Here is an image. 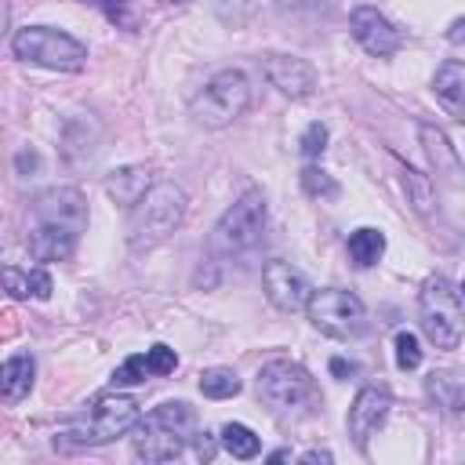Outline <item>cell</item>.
Listing matches in <instances>:
<instances>
[{"mask_svg": "<svg viewBox=\"0 0 465 465\" xmlns=\"http://www.w3.org/2000/svg\"><path fill=\"white\" fill-rule=\"evenodd\" d=\"M138 421H142V407H138L134 396L105 392V396H94L84 411H76L62 425L58 436H65L73 447H102V443H113L124 432H134Z\"/></svg>", "mask_w": 465, "mask_h": 465, "instance_id": "cell-2", "label": "cell"}, {"mask_svg": "<svg viewBox=\"0 0 465 465\" xmlns=\"http://www.w3.org/2000/svg\"><path fill=\"white\" fill-rule=\"evenodd\" d=\"M258 396L280 418H302L320 407V389L312 374L294 360H272L258 371Z\"/></svg>", "mask_w": 465, "mask_h": 465, "instance_id": "cell-3", "label": "cell"}, {"mask_svg": "<svg viewBox=\"0 0 465 465\" xmlns=\"http://www.w3.org/2000/svg\"><path fill=\"white\" fill-rule=\"evenodd\" d=\"M247 105H251V80L240 69H222L196 91V98L189 102V116L200 127L218 131L229 127L236 116H243Z\"/></svg>", "mask_w": 465, "mask_h": 465, "instance_id": "cell-6", "label": "cell"}, {"mask_svg": "<svg viewBox=\"0 0 465 465\" xmlns=\"http://www.w3.org/2000/svg\"><path fill=\"white\" fill-rule=\"evenodd\" d=\"M33 214H36V222H54V225H65L73 232L87 229V200L73 185H54V189L40 193L33 200Z\"/></svg>", "mask_w": 465, "mask_h": 465, "instance_id": "cell-12", "label": "cell"}, {"mask_svg": "<svg viewBox=\"0 0 465 465\" xmlns=\"http://www.w3.org/2000/svg\"><path fill=\"white\" fill-rule=\"evenodd\" d=\"M302 461H305V465H316V461H331V450H305V454H302Z\"/></svg>", "mask_w": 465, "mask_h": 465, "instance_id": "cell-34", "label": "cell"}, {"mask_svg": "<svg viewBox=\"0 0 465 465\" xmlns=\"http://www.w3.org/2000/svg\"><path fill=\"white\" fill-rule=\"evenodd\" d=\"M447 36H450V44H461V40H465V18H458V22L450 25V33H447Z\"/></svg>", "mask_w": 465, "mask_h": 465, "instance_id": "cell-36", "label": "cell"}, {"mask_svg": "<svg viewBox=\"0 0 465 465\" xmlns=\"http://www.w3.org/2000/svg\"><path fill=\"white\" fill-rule=\"evenodd\" d=\"M160 4H167V7H182V4H193V0H160Z\"/></svg>", "mask_w": 465, "mask_h": 465, "instance_id": "cell-38", "label": "cell"}, {"mask_svg": "<svg viewBox=\"0 0 465 465\" xmlns=\"http://www.w3.org/2000/svg\"><path fill=\"white\" fill-rule=\"evenodd\" d=\"M149 418H156L160 425H167V429H174L178 436H196V411L185 403V400H167V403H160Z\"/></svg>", "mask_w": 465, "mask_h": 465, "instance_id": "cell-24", "label": "cell"}, {"mask_svg": "<svg viewBox=\"0 0 465 465\" xmlns=\"http://www.w3.org/2000/svg\"><path fill=\"white\" fill-rule=\"evenodd\" d=\"M425 396L436 411H443L450 418L465 414V378L454 371H432L425 378Z\"/></svg>", "mask_w": 465, "mask_h": 465, "instance_id": "cell-18", "label": "cell"}, {"mask_svg": "<svg viewBox=\"0 0 465 465\" xmlns=\"http://www.w3.org/2000/svg\"><path fill=\"white\" fill-rule=\"evenodd\" d=\"M302 189L309 193V196H316V200H334L341 189H338V182L323 171V167H316V163H305L302 167Z\"/></svg>", "mask_w": 465, "mask_h": 465, "instance_id": "cell-27", "label": "cell"}, {"mask_svg": "<svg viewBox=\"0 0 465 465\" xmlns=\"http://www.w3.org/2000/svg\"><path fill=\"white\" fill-rule=\"evenodd\" d=\"M145 360H149V371H153V374H171V371L178 367V356H174L171 345H153V349L145 352Z\"/></svg>", "mask_w": 465, "mask_h": 465, "instance_id": "cell-31", "label": "cell"}, {"mask_svg": "<svg viewBox=\"0 0 465 465\" xmlns=\"http://www.w3.org/2000/svg\"><path fill=\"white\" fill-rule=\"evenodd\" d=\"M396 367L400 371H414L421 363V345H418V334L414 331H396Z\"/></svg>", "mask_w": 465, "mask_h": 465, "instance_id": "cell-28", "label": "cell"}, {"mask_svg": "<svg viewBox=\"0 0 465 465\" xmlns=\"http://www.w3.org/2000/svg\"><path fill=\"white\" fill-rule=\"evenodd\" d=\"M33 378H36V363H33L29 352H15V356H7L4 367H0V396H4V403H18V400H25L29 389H33Z\"/></svg>", "mask_w": 465, "mask_h": 465, "instance_id": "cell-19", "label": "cell"}, {"mask_svg": "<svg viewBox=\"0 0 465 465\" xmlns=\"http://www.w3.org/2000/svg\"><path fill=\"white\" fill-rule=\"evenodd\" d=\"M149 185H153V182H149V167H138V163H127V167L105 174V193H109L116 203H127V207H131Z\"/></svg>", "mask_w": 465, "mask_h": 465, "instance_id": "cell-21", "label": "cell"}, {"mask_svg": "<svg viewBox=\"0 0 465 465\" xmlns=\"http://www.w3.org/2000/svg\"><path fill=\"white\" fill-rule=\"evenodd\" d=\"M240 389L243 385H240L232 367H207V371H200V392L207 400H232Z\"/></svg>", "mask_w": 465, "mask_h": 465, "instance_id": "cell-25", "label": "cell"}, {"mask_svg": "<svg viewBox=\"0 0 465 465\" xmlns=\"http://www.w3.org/2000/svg\"><path fill=\"white\" fill-rule=\"evenodd\" d=\"M458 294H461V298H465V280H461V287H458Z\"/></svg>", "mask_w": 465, "mask_h": 465, "instance_id": "cell-39", "label": "cell"}, {"mask_svg": "<svg viewBox=\"0 0 465 465\" xmlns=\"http://www.w3.org/2000/svg\"><path fill=\"white\" fill-rule=\"evenodd\" d=\"M298 149H302V156H305V160H320V156H323V149H327V127H323L320 120H312V124L302 131Z\"/></svg>", "mask_w": 465, "mask_h": 465, "instance_id": "cell-30", "label": "cell"}, {"mask_svg": "<svg viewBox=\"0 0 465 465\" xmlns=\"http://www.w3.org/2000/svg\"><path fill=\"white\" fill-rule=\"evenodd\" d=\"M381 254H385V232H381V229L363 225V229H356V232L349 236V258H352L360 269L378 265Z\"/></svg>", "mask_w": 465, "mask_h": 465, "instance_id": "cell-22", "label": "cell"}, {"mask_svg": "<svg viewBox=\"0 0 465 465\" xmlns=\"http://www.w3.org/2000/svg\"><path fill=\"white\" fill-rule=\"evenodd\" d=\"M222 447L232 454V458H240V461H251V458H258V450H262V440L247 429V425H240V421H229L225 429H222Z\"/></svg>", "mask_w": 465, "mask_h": 465, "instance_id": "cell-26", "label": "cell"}, {"mask_svg": "<svg viewBox=\"0 0 465 465\" xmlns=\"http://www.w3.org/2000/svg\"><path fill=\"white\" fill-rule=\"evenodd\" d=\"M222 440V436H218ZM218 440L211 436V432H196V458L200 461H211L214 454H218Z\"/></svg>", "mask_w": 465, "mask_h": 465, "instance_id": "cell-33", "label": "cell"}, {"mask_svg": "<svg viewBox=\"0 0 465 465\" xmlns=\"http://www.w3.org/2000/svg\"><path fill=\"white\" fill-rule=\"evenodd\" d=\"M145 374H153V371H149V360H145V356H127V360L113 371V385H142Z\"/></svg>", "mask_w": 465, "mask_h": 465, "instance_id": "cell-29", "label": "cell"}, {"mask_svg": "<svg viewBox=\"0 0 465 465\" xmlns=\"http://www.w3.org/2000/svg\"><path fill=\"white\" fill-rule=\"evenodd\" d=\"M331 371H334L338 378H345V374H352V363H345L341 356H334V360H331Z\"/></svg>", "mask_w": 465, "mask_h": 465, "instance_id": "cell-35", "label": "cell"}, {"mask_svg": "<svg viewBox=\"0 0 465 465\" xmlns=\"http://www.w3.org/2000/svg\"><path fill=\"white\" fill-rule=\"evenodd\" d=\"M265 80L287 98H309L316 91V69L298 54H265Z\"/></svg>", "mask_w": 465, "mask_h": 465, "instance_id": "cell-13", "label": "cell"}, {"mask_svg": "<svg viewBox=\"0 0 465 465\" xmlns=\"http://www.w3.org/2000/svg\"><path fill=\"white\" fill-rule=\"evenodd\" d=\"M432 91H436L440 105H443L454 120L465 124V62L447 58V62L436 69V76H432Z\"/></svg>", "mask_w": 465, "mask_h": 465, "instance_id": "cell-17", "label": "cell"}, {"mask_svg": "<svg viewBox=\"0 0 465 465\" xmlns=\"http://www.w3.org/2000/svg\"><path fill=\"white\" fill-rule=\"evenodd\" d=\"M418 138H421V149H425V156H429L432 174H436L440 182L454 185V189L465 185V163H461L458 149L450 145V138L443 134V127H436V124H421V127H418Z\"/></svg>", "mask_w": 465, "mask_h": 465, "instance_id": "cell-14", "label": "cell"}, {"mask_svg": "<svg viewBox=\"0 0 465 465\" xmlns=\"http://www.w3.org/2000/svg\"><path fill=\"white\" fill-rule=\"evenodd\" d=\"M400 174H403V189L411 196V207L418 214H432V203H436V189H432V178L414 171L411 163H400Z\"/></svg>", "mask_w": 465, "mask_h": 465, "instance_id": "cell-23", "label": "cell"}, {"mask_svg": "<svg viewBox=\"0 0 465 465\" xmlns=\"http://www.w3.org/2000/svg\"><path fill=\"white\" fill-rule=\"evenodd\" d=\"M265 218H269V207H265V196L262 189H247L211 229V251L214 254H243L251 251L262 232H265Z\"/></svg>", "mask_w": 465, "mask_h": 465, "instance_id": "cell-7", "label": "cell"}, {"mask_svg": "<svg viewBox=\"0 0 465 465\" xmlns=\"http://www.w3.org/2000/svg\"><path fill=\"white\" fill-rule=\"evenodd\" d=\"M309 323L334 338V341H352L367 331V309L363 302L352 294V291H341V287H323V291H312L309 305Z\"/></svg>", "mask_w": 465, "mask_h": 465, "instance_id": "cell-8", "label": "cell"}, {"mask_svg": "<svg viewBox=\"0 0 465 465\" xmlns=\"http://www.w3.org/2000/svg\"><path fill=\"white\" fill-rule=\"evenodd\" d=\"M189 211V196L182 185L174 182H153L127 214V243L131 251H153L160 247L171 232H178V225L185 222Z\"/></svg>", "mask_w": 465, "mask_h": 465, "instance_id": "cell-1", "label": "cell"}, {"mask_svg": "<svg viewBox=\"0 0 465 465\" xmlns=\"http://www.w3.org/2000/svg\"><path fill=\"white\" fill-rule=\"evenodd\" d=\"M185 436H178L174 429L160 425L156 418H145L134 425V454L145 458V461H171L185 450Z\"/></svg>", "mask_w": 465, "mask_h": 465, "instance_id": "cell-15", "label": "cell"}, {"mask_svg": "<svg viewBox=\"0 0 465 465\" xmlns=\"http://www.w3.org/2000/svg\"><path fill=\"white\" fill-rule=\"evenodd\" d=\"M87 4L102 7V11H105V18H109V22H116V25H134V15H131L127 0H87Z\"/></svg>", "mask_w": 465, "mask_h": 465, "instance_id": "cell-32", "label": "cell"}, {"mask_svg": "<svg viewBox=\"0 0 465 465\" xmlns=\"http://www.w3.org/2000/svg\"><path fill=\"white\" fill-rule=\"evenodd\" d=\"M4 287L11 298L25 302V298H51V272L47 269H18V265H7L4 269Z\"/></svg>", "mask_w": 465, "mask_h": 465, "instance_id": "cell-20", "label": "cell"}, {"mask_svg": "<svg viewBox=\"0 0 465 465\" xmlns=\"http://www.w3.org/2000/svg\"><path fill=\"white\" fill-rule=\"evenodd\" d=\"M418 320L425 338L436 349H458L465 334V316H461V294L447 276H429L418 294Z\"/></svg>", "mask_w": 465, "mask_h": 465, "instance_id": "cell-4", "label": "cell"}, {"mask_svg": "<svg viewBox=\"0 0 465 465\" xmlns=\"http://www.w3.org/2000/svg\"><path fill=\"white\" fill-rule=\"evenodd\" d=\"M287 458H291V450H272L269 454V461H287Z\"/></svg>", "mask_w": 465, "mask_h": 465, "instance_id": "cell-37", "label": "cell"}, {"mask_svg": "<svg viewBox=\"0 0 465 465\" xmlns=\"http://www.w3.org/2000/svg\"><path fill=\"white\" fill-rule=\"evenodd\" d=\"M349 33L352 40L371 54V58H392L400 47H403V33L371 4H360L352 7L349 15Z\"/></svg>", "mask_w": 465, "mask_h": 465, "instance_id": "cell-9", "label": "cell"}, {"mask_svg": "<svg viewBox=\"0 0 465 465\" xmlns=\"http://www.w3.org/2000/svg\"><path fill=\"white\" fill-rule=\"evenodd\" d=\"M76 240H80V232H73L65 225L36 222V229L29 232V254L36 262H65V258H73Z\"/></svg>", "mask_w": 465, "mask_h": 465, "instance_id": "cell-16", "label": "cell"}, {"mask_svg": "<svg viewBox=\"0 0 465 465\" xmlns=\"http://www.w3.org/2000/svg\"><path fill=\"white\" fill-rule=\"evenodd\" d=\"M262 287H265V298L280 309V312H298L309 305L312 298V287L305 280L302 269H294L291 262H280L272 258L265 269H262Z\"/></svg>", "mask_w": 465, "mask_h": 465, "instance_id": "cell-10", "label": "cell"}, {"mask_svg": "<svg viewBox=\"0 0 465 465\" xmlns=\"http://www.w3.org/2000/svg\"><path fill=\"white\" fill-rule=\"evenodd\" d=\"M11 51H15V58H22L29 65H44V69H58V73H80L87 65V47L76 36L51 29V25L15 29Z\"/></svg>", "mask_w": 465, "mask_h": 465, "instance_id": "cell-5", "label": "cell"}, {"mask_svg": "<svg viewBox=\"0 0 465 465\" xmlns=\"http://www.w3.org/2000/svg\"><path fill=\"white\" fill-rule=\"evenodd\" d=\"M392 411V392L385 385H363L349 407V418H345V429L352 436L356 447H367V440L385 425Z\"/></svg>", "mask_w": 465, "mask_h": 465, "instance_id": "cell-11", "label": "cell"}]
</instances>
